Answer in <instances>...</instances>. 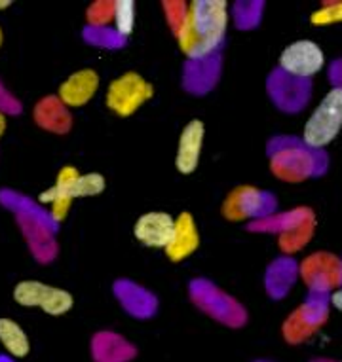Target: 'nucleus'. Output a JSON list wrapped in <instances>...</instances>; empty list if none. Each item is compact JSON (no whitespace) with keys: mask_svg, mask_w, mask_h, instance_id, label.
<instances>
[{"mask_svg":"<svg viewBox=\"0 0 342 362\" xmlns=\"http://www.w3.org/2000/svg\"><path fill=\"white\" fill-rule=\"evenodd\" d=\"M228 25L227 2L196 0L186 8L185 21L177 33L183 54L190 61H204L221 46Z\"/></svg>","mask_w":342,"mask_h":362,"instance_id":"f257e3e1","label":"nucleus"},{"mask_svg":"<svg viewBox=\"0 0 342 362\" xmlns=\"http://www.w3.org/2000/svg\"><path fill=\"white\" fill-rule=\"evenodd\" d=\"M278 154L272 160V171L287 182H300L308 177H316L327 169V156L324 150H314L300 141L282 139Z\"/></svg>","mask_w":342,"mask_h":362,"instance_id":"f03ea898","label":"nucleus"},{"mask_svg":"<svg viewBox=\"0 0 342 362\" xmlns=\"http://www.w3.org/2000/svg\"><path fill=\"white\" fill-rule=\"evenodd\" d=\"M342 127V89L333 88L314 110L312 118L304 125V144L314 150L324 146L338 135Z\"/></svg>","mask_w":342,"mask_h":362,"instance_id":"7ed1b4c3","label":"nucleus"},{"mask_svg":"<svg viewBox=\"0 0 342 362\" xmlns=\"http://www.w3.org/2000/svg\"><path fill=\"white\" fill-rule=\"evenodd\" d=\"M329 315V298L327 294L310 292V298L297 311L291 313L283 325V336L289 344H300L318 330Z\"/></svg>","mask_w":342,"mask_h":362,"instance_id":"20e7f679","label":"nucleus"},{"mask_svg":"<svg viewBox=\"0 0 342 362\" xmlns=\"http://www.w3.org/2000/svg\"><path fill=\"white\" fill-rule=\"evenodd\" d=\"M13 300L25 308H40L48 315L59 317L71 311L72 296L63 288L44 285L40 281H21L13 288Z\"/></svg>","mask_w":342,"mask_h":362,"instance_id":"39448f33","label":"nucleus"},{"mask_svg":"<svg viewBox=\"0 0 342 362\" xmlns=\"http://www.w3.org/2000/svg\"><path fill=\"white\" fill-rule=\"evenodd\" d=\"M154 93L149 82H144L137 72H126L124 76L114 80L108 86L107 107L122 118L132 116L143 103H147Z\"/></svg>","mask_w":342,"mask_h":362,"instance_id":"423d86ee","label":"nucleus"},{"mask_svg":"<svg viewBox=\"0 0 342 362\" xmlns=\"http://www.w3.org/2000/svg\"><path fill=\"white\" fill-rule=\"evenodd\" d=\"M300 275L310 292L327 294L342 285V260L329 252H316L300 264Z\"/></svg>","mask_w":342,"mask_h":362,"instance_id":"0eeeda50","label":"nucleus"},{"mask_svg":"<svg viewBox=\"0 0 342 362\" xmlns=\"http://www.w3.org/2000/svg\"><path fill=\"white\" fill-rule=\"evenodd\" d=\"M324 63V52L310 40L295 42L283 49L280 57L282 71L287 72L289 76L302 78V80H308L321 71Z\"/></svg>","mask_w":342,"mask_h":362,"instance_id":"6e6552de","label":"nucleus"},{"mask_svg":"<svg viewBox=\"0 0 342 362\" xmlns=\"http://www.w3.org/2000/svg\"><path fill=\"white\" fill-rule=\"evenodd\" d=\"M276 209V199L266 194V192H258L249 186H241L234 190L228 199L224 202V214L230 220H241L253 214H270Z\"/></svg>","mask_w":342,"mask_h":362,"instance_id":"1a4fd4ad","label":"nucleus"},{"mask_svg":"<svg viewBox=\"0 0 342 362\" xmlns=\"http://www.w3.org/2000/svg\"><path fill=\"white\" fill-rule=\"evenodd\" d=\"M270 93L278 107L287 112H295L307 105L310 95V82L302 78L289 76L287 72L280 69L270 78Z\"/></svg>","mask_w":342,"mask_h":362,"instance_id":"9d476101","label":"nucleus"},{"mask_svg":"<svg viewBox=\"0 0 342 362\" xmlns=\"http://www.w3.org/2000/svg\"><path fill=\"white\" fill-rule=\"evenodd\" d=\"M173 232L175 220L168 213H147L135 224V238L152 249H166Z\"/></svg>","mask_w":342,"mask_h":362,"instance_id":"9b49d317","label":"nucleus"},{"mask_svg":"<svg viewBox=\"0 0 342 362\" xmlns=\"http://www.w3.org/2000/svg\"><path fill=\"white\" fill-rule=\"evenodd\" d=\"M97 86H99V76L91 69L74 72L61 83L59 103H63L65 107H82L96 95Z\"/></svg>","mask_w":342,"mask_h":362,"instance_id":"f8f14e48","label":"nucleus"},{"mask_svg":"<svg viewBox=\"0 0 342 362\" xmlns=\"http://www.w3.org/2000/svg\"><path fill=\"white\" fill-rule=\"evenodd\" d=\"M204 124L200 119H193L181 133L179 150H177V161L175 165L183 175L193 173L198 167L200 154H202V143H204Z\"/></svg>","mask_w":342,"mask_h":362,"instance_id":"ddd939ff","label":"nucleus"},{"mask_svg":"<svg viewBox=\"0 0 342 362\" xmlns=\"http://www.w3.org/2000/svg\"><path fill=\"white\" fill-rule=\"evenodd\" d=\"M200 235L194 224V218L188 213H183L179 218L175 220L173 238L166 247V255L171 262L185 260L186 256H190L194 250L198 249Z\"/></svg>","mask_w":342,"mask_h":362,"instance_id":"4468645a","label":"nucleus"},{"mask_svg":"<svg viewBox=\"0 0 342 362\" xmlns=\"http://www.w3.org/2000/svg\"><path fill=\"white\" fill-rule=\"evenodd\" d=\"M0 344L16 358L29 355L30 344L23 328L12 319H0Z\"/></svg>","mask_w":342,"mask_h":362,"instance_id":"2eb2a0df","label":"nucleus"},{"mask_svg":"<svg viewBox=\"0 0 342 362\" xmlns=\"http://www.w3.org/2000/svg\"><path fill=\"white\" fill-rule=\"evenodd\" d=\"M297 272H299V267L293 260H289V258L278 260L268 274V291L272 296H283L289 291V286L293 285Z\"/></svg>","mask_w":342,"mask_h":362,"instance_id":"dca6fc26","label":"nucleus"},{"mask_svg":"<svg viewBox=\"0 0 342 362\" xmlns=\"http://www.w3.org/2000/svg\"><path fill=\"white\" fill-rule=\"evenodd\" d=\"M38 199H40V203L50 205V214H52V218H54L55 222H61V220L69 214V209H71V203L74 197H72L71 194H67V192H61L57 186H52L48 190H44Z\"/></svg>","mask_w":342,"mask_h":362,"instance_id":"f3484780","label":"nucleus"},{"mask_svg":"<svg viewBox=\"0 0 342 362\" xmlns=\"http://www.w3.org/2000/svg\"><path fill=\"white\" fill-rule=\"evenodd\" d=\"M314 233V218L304 220L302 224H299L293 230L282 233V239H280V247H282L285 252H295V250L302 249L304 245L308 243V239L312 238Z\"/></svg>","mask_w":342,"mask_h":362,"instance_id":"a211bd4d","label":"nucleus"},{"mask_svg":"<svg viewBox=\"0 0 342 362\" xmlns=\"http://www.w3.org/2000/svg\"><path fill=\"white\" fill-rule=\"evenodd\" d=\"M133 23H135V4L132 0L114 2V30H116V35H132Z\"/></svg>","mask_w":342,"mask_h":362,"instance_id":"6ab92c4d","label":"nucleus"},{"mask_svg":"<svg viewBox=\"0 0 342 362\" xmlns=\"http://www.w3.org/2000/svg\"><path fill=\"white\" fill-rule=\"evenodd\" d=\"M105 190V178L99 173H88V175H80L76 185L72 188V197H91L99 196Z\"/></svg>","mask_w":342,"mask_h":362,"instance_id":"aec40b11","label":"nucleus"},{"mask_svg":"<svg viewBox=\"0 0 342 362\" xmlns=\"http://www.w3.org/2000/svg\"><path fill=\"white\" fill-rule=\"evenodd\" d=\"M314 25H329L342 21V2H327L310 18Z\"/></svg>","mask_w":342,"mask_h":362,"instance_id":"412c9836","label":"nucleus"},{"mask_svg":"<svg viewBox=\"0 0 342 362\" xmlns=\"http://www.w3.org/2000/svg\"><path fill=\"white\" fill-rule=\"evenodd\" d=\"M166 10H168V19H169V25H171V30H173L175 35L179 33L181 25L185 21V16H186V4L183 2H166L164 4Z\"/></svg>","mask_w":342,"mask_h":362,"instance_id":"4be33fe9","label":"nucleus"},{"mask_svg":"<svg viewBox=\"0 0 342 362\" xmlns=\"http://www.w3.org/2000/svg\"><path fill=\"white\" fill-rule=\"evenodd\" d=\"M90 21L93 23H107L108 19H114V2H99L90 8Z\"/></svg>","mask_w":342,"mask_h":362,"instance_id":"5701e85b","label":"nucleus"},{"mask_svg":"<svg viewBox=\"0 0 342 362\" xmlns=\"http://www.w3.org/2000/svg\"><path fill=\"white\" fill-rule=\"evenodd\" d=\"M79 178H80V173L76 171L74 167H63V169L59 171V175H57V182H55V186H57L61 192L71 194Z\"/></svg>","mask_w":342,"mask_h":362,"instance_id":"b1692460","label":"nucleus"},{"mask_svg":"<svg viewBox=\"0 0 342 362\" xmlns=\"http://www.w3.org/2000/svg\"><path fill=\"white\" fill-rule=\"evenodd\" d=\"M331 82L335 83V88L342 89V61H335L331 65Z\"/></svg>","mask_w":342,"mask_h":362,"instance_id":"393cba45","label":"nucleus"},{"mask_svg":"<svg viewBox=\"0 0 342 362\" xmlns=\"http://www.w3.org/2000/svg\"><path fill=\"white\" fill-rule=\"evenodd\" d=\"M331 303H333L338 311H342V288H338V291L331 296Z\"/></svg>","mask_w":342,"mask_h":362,"instance_id":"a878e982","label":"nucleus"},{"mask_svg":"<svg viewBox=\"0 0 342 362\" xmlns=\"http://www.w3.org/2000/svg\"><path fill=\"white\" fill-rule=\"evenodd\" d=\"M4 131H6V116L0 112V137L4 135Z\"/></svg>","mask_w":342,"mask_h":362,"instance_id":"bb28decb","label":"nucleus"},{"mask_svg":"<svg viewBox=\"0 0 342 362\" xmlns=\"http://www.w3.org/2000/svg\"><path fill=\"white\" fill-rule=\"evenodd\" d=\"M12 6V2L10 0H0V10H6V8Z\"/></svg>","mask_w":342,"mask_h":362,"instance_id":"cd10ccee","label":"nucleus"},{"mask_svg":"<svg viewBox=\"0 0 342 362\" xmlns=\"http://www.w3.org/2000/svg\"><path fill=\"white\" fill-rule=\"evenodd\" d=\"M314 362H333V361H325V358H318V361H314Z\"/></svg>","mask_w":342,"mask_h":362,"instance_id":"c85d7f7f","label":"nucleus"},{"mask_svg":"<svg viewBox=\"0 0 342 362\" xmlns=\"http://www.w3.org/2000/svg\"><path fill=\"white\" fill-rule=\"evenodd\" d=\"M0 46H2V30H0Z\"/></svg>","mask_w":342,"mask_h":362,"instance_id":"c756f323","label":"nucleus"},{"mask_svg":"<svg viewBox=\"0 0 342 362\" xmlns=\"http://www.w3.org/2000/svg\"><path fill=\"white\" fill-rule=\"evenodd\" d=\"M341 362H342V361H341Z\"/></svg>","mask_w":342,"mask_h":362,"instance_id":"7c9ffc66","label":"nucleus"}]
</instances>
